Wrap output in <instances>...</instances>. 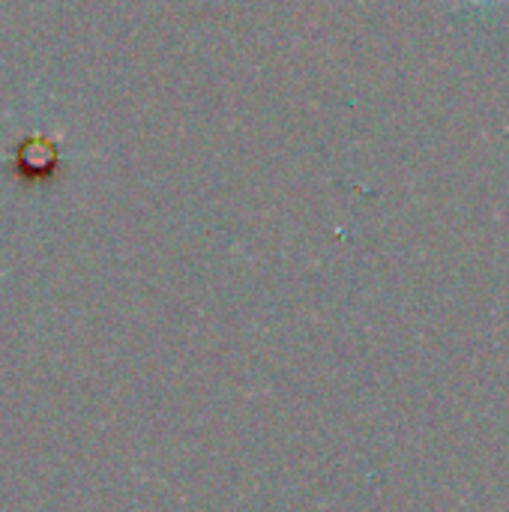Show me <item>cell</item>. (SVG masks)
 <instances>
[{
    "label": "cell",
    "mask_w": 509,
    "mask_h": 512,
    "mask_svg": "<svg viewBox=\"0 0 509 512\" xmlns=\"http://www.w3.org/2000/svg\"><path fill=\"white\" fill-rule=\"evenodd\" d=\"M60 168V153L48 138H27L18 144L12 156V174L24 186H39L48 183Z\"/></svg>",
    "instance_id": "6da1fadb"
}]
</instances>
